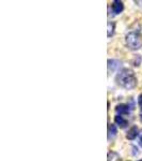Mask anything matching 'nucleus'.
<instances>
[{"label":"nucleus","mask_w":142,"mask_h":161,"mask_svg":"<svg viewBox=\"0 0 142 161\" xmlns=\"http://www.w3.org/2000/svg\"><path fill=\"white\" fill-rule=\"evenodd\" d=\"M117 82L119 85L126 89H133L137 85V79L134 71L129 68H124L117 75Z\"/></svg>","instance_id":"obj_1"},{"label":"nucleus","mask_w":142,"mask_h":161,"mask_svg":"<svg viewBox=\"0 0 142 161\" xmlns=\"http://www.w3.org/2000/svg\"><path fill=\"white\" fill-rule=\"evenodd\" d=\"M126 44L130 50H138L142 46V36L139 31H130L126 35Z\"/></svg>","instance_id":"obj_2"},{"label":"nucleus","mask_w":142,"mask_h":161,"mask_svg":"<svg viewBox=\"0 0 142 161\" xmlns=\"http://www.w3.org/2000/svg\"><path fill=\"white\" fill-rule=\"evenodd\" d=\"M111 9L114 14H120L121 12L123 11L124 9V4L122 1H120V0H114V1L112 2L111 4Z\"/></svg>","instance_id":"obj_3"},{"label":"nucleus","mask_w":142,"mask_h":161,"mask_svg":"<svg viewBox=\"0 0 142 161\" xmlns=\"http://www.w3.org/2000/svg\"><path fill=\"white\" fill-rule=\"evenodd\" d=\"M115 112L119 115H127V114H129V105L119 104L115 106Z\"/></svg>","instance_id":"obj_4"},{"label":"nucleus","mask_w":142,"mask_h":161,"mask_svg":"<svg viewBox=\"0 0 142 161\" xmlns=\"http://www.w3.org/2000/svg\"><path fill=\"white\" fill-rule=\"evenodd\" d=\"M137 136H138V128L136 126L131 127V128L128 130L127 134H126V139L128 140H135Z\"/></svg>","instance_id":"obj_5"},{"label":"nucleus","mask_w":142,"mask_h":161,"mask_svg":"<svg viewBox=\"0 0 142 161\" xmlns=\"http://www.w3.org/2000/svg\"><path fill=\"white\" fill-rule=\"evenodd\" d=\"M114 121H115V124H117L119 127H121V128H125V127L128 125V121L126 120V119H124L123 116H121V115L115 116Z\"/></svg>","instance_id":"obj_6"},{"label":"nucleus","mask_w":142,"mask_h":161,"mask_svg":"<svg viewBox=\"0 0 142 161\" xmlns=\"http://www.w3.org/2000/svg\"><path fill=\"white\" fill-rule=\"evenodd\" d=\"M117 127H115V125L113 124H109V126H108V140L112 139L113 136L117 134Z\"/></svg>","instance_id":"obj_7"},{"label":"nucleus","mask_w":142,"mask_h":161,"mask_svg":"<svg viewBox=\"0 0 142 161\" xmlns=\"http://www.w3.org/2000/svg\"><path fill=\"white\" fill-rule=\"evenodd\" d=\"M107 158H108L107 161H122L120 155H119L118 153H115V152H109V153H108V157Z\"/></svg>","instance_id":"obj_8"},{"label":"nucleus","mask_w":142,"mask_h":161,"mask_svg":"<svg viewBox=\"0 0 142 161\" xmlns=\"http://www.w3.org/2000/svg\"><path fill=\"white\" fill-rule=\"evenodd\" d=\"M118 64H119V62L117 60L109 59V60H108V71H109V72L114 71V70L118 68Z\"/></svg>","instance_id":"obj_9"},{"label":"nucleus","mask_w":142,"mask_h":161,"mask_svg":"<svg viewBox=\"0 0 142 161\" xmlns=\"http://www.w3.org/2000/svg\"><path fill=\"white\" fill-rule=\"evenodd\" d=\"M114 27H115L114 22H109V23H108V33H107L108 38H110V37H112V36H113V33H114Z\"/></svg>","instance_id":"obj_10"},{"label":"nucleus","mask_w":142,"mask_h":161,"mask_svg":"<svg viewBox=\"0 0 142 161\" xmlns=\"http://www.w3.org/2000/svg\"><path fill=\"white\" fill-rule=\"evenodd\" d=\"M138 104L140 106V108H142V93L138 97Z\"/></svg>","instance_id":"obj_11"},{"label":"nucleus","mask_w":142,"mask_h":161,"mask_svg":"<svg viewBox=\"0 0 142 161\" xmlns=\"http://www.w3.org/2000/svg\"><path fill=\"white\" fill-rule=\"evenodd\" d=\"M139 145L142 147V131H141V133L139 134Z\"/></svg>","instance_id":"obj_12"},{"label":"nucleus","mask_w":142,"mask_h":161,"mask_svg":"<svg viewBox=\"0 0 142 161\" xmlns=\"http://www.w3.org/2000/svg\"><path fill=\"white\" fill-rule=\"evenodd\" d=\"M140 120H141V121H142V113H141V114H140Z\"/></svg>","instance_id":"obj_13"},{"label":"nucleus","mask_w":142,"mask_h":161,"mask_svg":"<svg viewBox=\"0 0 142 161\" xmlns=\"http://www.w3.org/2000/svg\"><path fill=\"white\" fill-rule=\"evenodd\" d=\"M139 161H142V159H141V160H139Z\"/></svg>","instance_id":"obj_14"}]
</instances>
